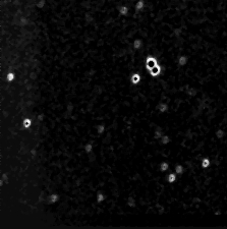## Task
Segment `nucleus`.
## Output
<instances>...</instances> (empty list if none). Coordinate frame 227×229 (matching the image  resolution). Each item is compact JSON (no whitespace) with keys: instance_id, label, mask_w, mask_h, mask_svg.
<instances>
[{"instance_id":"obj_1","label":"nucleus","mask_w":227,"mask_h":229,"mask_svg":"<svg viewBox=\"0 0 227 229\" xmlns=\"http://www.w3.org/2000/svg\"><path fill=\"white\" fill-rule=\"evenodd\" d=\"M156 65H158L157 59L153 56H148L146 59V68L148 69V72L151 70L153 67H155Z\"/></svg>"},{"instance_id":"obj_2","label":"nucleus","mask_w":227,"mask_h":229,"mask_svg":"<svg viewBox=\"0 0 227 229\" xmlns=\"http://www.w3.org/2000/svg\"><path fill=\"white\" fill-rule=\"evenodd\" d=\"M161 66L160 65H156L155 67H153V68L151 69V70H149V72H150V75H151L152 76H158V75H160V73H161Z\"/></svg>"},{"instance_id":"obj_3","label":"nucleus","mask_w":227,"mask_h":229,"mask_svg":"<svg viewBox=\"0 0 227 229\" xmlns=\"http://www.w3.org/2000/svg\"><path fill=\"white\" fill-rule=\"evenodd\" d=\"M145 6H146V1L145 0H138L136 3V11H141L143 10Z\"/></svg>"},{"instance_id":"obj_4","label":"nucleus","mask_w":227,"mask_h":229,"mask_svg":"<svg viewBox=\"0 0 227 229\" xmlns=\"http://www.w3.org/2000/svg\"><path fill=\"white\" fill-rule=\"evenodd\" d=\"M118 12L121 15L126 16L128 14V12H129V7L126 6V5H122V6H119L118 7Z\"/></svg>"},{"instance_id":"obj_5","label":"nucleus","mask_w":227,"mask_h":229,"mask_svg":"<svg viewBox=\"0 0 227 229\" xmlns=\"http://www.w3.org/2000/svg\"><path fill=\"white\" fill-rule=\"evenodd\" d=\"M187 61H188L187 56L181 55V56L178 57V60H177V63H178V64L180 65V66H184V65L187 63Z\"/></svg>"},{"instance_id":"obj_6","label":"nucleus","mask_w":227,"mask_h":229,"mask_svg":"<svg viewBox=\"0 0 227 229\" xmlns=\"http://www.w3.org/2000/svg\"><path fill=\"white\" fill-rule=\"evenodd\" d=\"M130 81H132L133 84H138L139 81H141V75H139V73H135V75H133L132 78H130Z\"/></svg>"},{"instance_id":"obj_7","label":"nucleus","mask_w":227,"mask_h":229,"mask_svg":"<svg viewBox=\"0 0 227 229\" xmlns=\"http://www.w3.org/2000/svg\"><path fill=\"white\" fill-rule=\"evenodd\" d=\"M168 105L167 104H164V103H160L159 105H158V110L160 111L161 113H165V112H167V110H168Z\"/></svg>"},{"instance_id":"obj_8","label":"nucleus","mask_w":227,"mask_h":229,"mask_svg":"<svg viewBox=\"0 0 227 229\" xmlns=\"http://www.w3.org/2000/svg\"><path fill=\"white\" fill-rule=\"evenodd\" d=\"M210 165H211V161H210L209 158H204L202 160V167L203 168H208Z\"/></svg>"},{"instance_id":"obj_9","label":"nucleus","mask_w":227,"mask_h":229,"mask_svg":"<svg viewBox=\"0 0 227 229\" xmlns=\"http://www.w3.org/2000/svg\"><path fill=\"white\" fill-rule=\"evenodd\" d=\"M162 137H163V130L161 129L160 127H158V129L155 130L154 138H161Z\"/></svg>"},{"instance_id":"obj_10","label":"nucleus","mask_w":227,"mask_h":229,"mask_svg":"<svg viewBox=\"0 0 227 229\" xmlns=\"http://www.w3.org/2000/svg\"><path fill=\"white\" fill-rule=\"evenodd\" d=\"M142 45H143V41L142 40L136 39L135 41H133V48L135 49H139L142 47Z\"/></svg>"},{"instance_id":"obj_11","label":"nucleus","mask_w":227,"mask_h":229,"mask_svg":"<svg viewBox=\"0 0 227 229\" xmlns=\"http://www.w3.org/2000/svg\"><path fill=\"white\" fill-rule=\"evenodd\" d=\"M15 80V73H13V72H8L7 73V75H6V81H9V83H11V81H13Z\"/></svg>"},{"instance_id":"obj_12","label":"nucleus","mask_w":227,"mask_h":229,"mask_svg":"<svg viewBox=\"0 0 227 229\" xmlns=\"http://www.w3.org/2000/svg\"><path fill=\"white\" fill-rule=\"evenodd\" d=\"M170 138L168 137V135H163L162 138H161V144L162 145H167V144L170 143Z\"/></svg>"},{"instance_id":"obj_13","label":"nucleus","mask_w":227,"mask_h":229,"mask_svg":"<svg viewBox=\"0 0 227 229\" xmlns=\"http://www.w3.org/2000/svg\"><path fill=\"white\" fill-rule=\"evenodd\" d=\"M23 125H24V127H26V129H29L30 126L32 125V120L30 118H26V119H24V121H23Z\"/></svg>"},{"instance_id":"obj_14","label":"nucleus","mask_w":227,"mask_h":229,"mask_svg":"<svg viewBox=\"0 0 227 229\" xmlns=\"http://www.w3.org/2000/svg\"><path fill=\"white\" fill-rule=\"evenodd\" d=\"M105 199H106V196L103 195V193L99 192V193L97 195V202H98V203H101V202L105 201Z\"/></svg>"},{"instance_id":"obj_15","label":"nucleus","mask_w":227,"mask_h":229,"mask_svg":"<svg viewBox=\"0 0 227 229\" xmlns=\"http://www.w3.org/2000/svg\"><path fill=\"white\" fill-rule=\"evenodd\" d=\"M176 180V175L174 173H170L168 175V182L169 183H172V182H174Z\"/></svg>"},{"instance_id":"obj_16","label":"nucleus","mask_w":227,"mask_h":229,"mask_svg":"<svg viewBox=\"0 0 227 229\" xmlns=\"http://www.w3.org/2000/svg\"><path fill=\"white\" fill-rule=\"evenodd\" d=\"M168 168H169L168 163H166V162H162V163H161V165H160V169H161V171H166Z\"/></svg>"},{"instance_id":"obj_17","label":"nucleus","mask_w":227,"mask_h":229,"mask_svg":"<svg viewBox=\"0 0 227 229\" xmlns=\"http://www.w3.org/2000/svg\"><path fill=\"white\" fill-rule=\"evenodd\" d=\"M97 132H98V133H103L104 132H105V125L104 124H100V125H98L97 126Z\"/></svg>"},{"instance_id":"obj_18","label":"nucleus","mask_w":227,"mask_h":229,"mask_svg":"<svg viewBox=\"0 0 227 229\" xmlns=\"http://www.w3.org/2000/svg\"><path fill=\"white\" fill-rule=\"evenodd\" d=\"M216 137L218 138H222L224 137V132L222 129H218L217 132H216Z\"/></svg>"},{"instance_id":"obj_19","label":"nucleus","mask_w":227,"mask_h":229,"mask_svg":"<svg viewBox=\"0 0 227 229\" xmlns=\"http://www.w3.org/2000/svg\"><path fill=\"white\" fill-rule=\"evenodd\" d=\"M128 206L129 207H136V201L133 200V197H130V198H128Z\"/></svg>"},{"instance_id":"obj_20","label":"nucleus","mask_w":227,"mask_h":229,"mask_svg":"<svg viewBox=\"0 0 227 229\" xmlns=\"http://www.w3.org/2000/svg\"><path fill=\"white\" fill-rule=\"evenodd\" d=\"M187 93L188 95H190V96H196V95H197V91L193 88H190V90H187Z\"/></svg>"},{"instance_id":"obj_21","label":"nucleus","mask_w":227,"mask_h":229,"mask_svg":"<svg viewBox=\"0 0 227 229\" xmlns=\"http://www.w3.org/2000/svg\"><path fill=\"white\" fill-rule=\"evenodd\" d=\"M175 172L177 174H181L183 172V167H182L181 165H177L176 166V167H175Z\"/></svg>"},{"instance_id":"obj_22","label":"nucleus","mask_w":227,"mask_h":229,"mask_svg":"<svg viewBox=\"0 0 227 229\" xmlns=\"http://www.w3.org/2000/svg\"><path fill=\"white\" fill-rule=\"evenodd\" d=\"M93 150V146L91 145V144H87L86 146H85V151H86L87 153H91Z\"/></svg>"},{"instance_id":"obj_23","label":"nucleus","mask_w":227,"mask_h":229,"mask_svg":"<svg viewBox=\"0 0 227 229\" xmlns=\"http://www.w3.org/2000/svg\"><path fill=\"white\" fill-rule=\"evenodd\" d=\"M57 200H58V196H57V195H52L51 197H50V202H51L52 204L56 203Z\"/></svg>"}]
</instances>
